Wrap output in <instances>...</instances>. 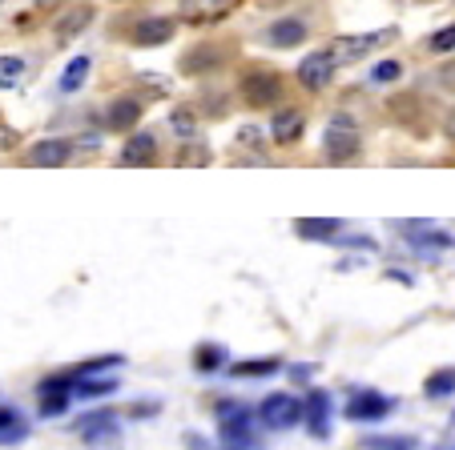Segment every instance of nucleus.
Instances as JSON below:
<instances>
[{
  "label": "nucleus",
  "mask_w": 455,
  "mask_h": 450,
  "mask_svg": "<svg viewBox=\"0 0 455 450\" xmlns=\"http://www.w3.org/2000/svg\"><path fill=\"white\" fill-rule=\"evenodd\" d=\"M218 438H222V450H262L254 414L242 402H222L218 407Z\"/></svg>",
  "instance_id": "1"
},
{
  "label": "nucleus",
  "mask_w": 455,
  "mask_h": 450,
  "mask_svg": "<svg viewBox=\"0 0 455 450\" xmlns=\"http://www.w3.org/2000/svg\"><path fill=\"white\" fill-rule=\"evenodd\" d=\"M359 125H355L347 113H339V117H331L327 133H323V154L331 157V162H351L355 154H359Z\"/></svg>",
  "instance_id": "2"
},
{
  "label": "nucleus",
  "mask_w": 455,
  "mask_h": 450,
  "mask_svg": "<svg viewBox=\"0 0 455 450\" xmlns=\"http://www.w3.org/2000/svg\"><path fill=\"white\" fill-rule=\"evenodd\" d=\"M77 434H81V442L93 450H117L121 446V426H117V414H113V410H97V414L77 418Z\"/></svg>",
  "instance_id": "3"
},
{
  "label": "nucleus",
  "mask_w": 455,
  "mask_h": 450,
  "mask_svg": "<svg viewBox=\"0 0 455 450\" xmlns=\"http://www.w3.org/2000/svg\"><path fill=\"white\" fill-rule=\"evenodd\" d=\"M302 414H307V402H299L294 394H267V402L258 407V422L267 430H291Z\"/></svg>",
  "instance_id": "4"
},
{
  "label": "nucleus",
  "mask_w": 455,
  "mask_h": 450,
  "mask_svg": "<svg viewBox=\"0 0 455 450\" xmlns=\"http://www.w3.org/2000/svg\"><path fill=\"white\" fill-rule=\"evenodd\" d=\"M391 36H395V28H379V33H363V36H339V41L331 44V57H335L339 65H355V60H363L367 52L383 49Z\"/></svg>",
  "instance_id": "5"
},
{
  "label": "nucleus",
  "mask_w": 455,
  "mask_h": 450,
  "mask_svg": "<svg viewBox=\"0 0 455 450\" xmlns=\"http://www.w3.org/2000/svg\"><path fill=\"white\" fill-rule=\"evenodd\" d=\"M335 68H339V60L331 57V49H318V52H310V57L299 60V81L310 89V93H318V89L331 85Z\"/></svg>",
  "instance_id": "6"
},
{
  "label": "nucleus",
  "mask_w": 455,
  "mask_h": 450,
  "mask_svg": "<svg viewBox=\"0 0 455 450\" xmlns=\"http://www.w3.org/2000/svg\"><path fill=\"white\" fill-rule=\"evenodd\" d=\"M391 410H395V402L379 391H359L347 402V418H351V422H379V418H387Z\"/></svg>",
  "instance_id": "7"
},
{
  "label": "nucleus",
  "mask_w": 455,
  "mask_h": 450,
  "mask_svg": "<svg viewBox=\"0 0 455 450\" xmlns=\"http://www.w3.org/2000/svg\"><path fill=\"white\" fill-rule=\"evenodd\" d=\"M403 238L411 241L419 254H431V249H455V238L439 225H427V221H403Z\"/></svg>",
  "instance_id": "8"
},
{
  "label": "nucleus",
  "mask_w": 455,
  "mask_h": 450,
  "mask_svg": "<svg viewBox=\"0 0 455 450\" xmlns=\"http://www.w3.org/2000/svg\"><path fill=\"white\" fill-rule=\"evenodd\" d=\"M278 93H283V85H278L275 73H246V81H242V97H246V105H254V109L275 105Z\"/></svg>",
  "instance_id": "9"
},
{
  "label": "nucleus",
  "mask_w": 455,
  "mask_h": 450,
  "mask_svg": "<svg viewBox=\"0 0 455 450\" xmlns=\"http://www.w3.org/2000/svg\"><path fill=\"white\" fill-rule=\"evenodd\" d=\"M307 430L315 438H331V394L327 391H310L307 394Z\"/></svg>",
  "instance_id": "10"
},
{
  "label": "nucleus",
  "mask_w": 455,
  "mask_h": 450,
  "mask_svg": "<svg viewBox=\"0 0 455 450\" xmlns=\"http://www.w3.org/2000/svg\"><path fill=\"white\" fill-rule=\"evenodd\" d=\"M73 157V145L60 141V137H49V141L33 145V154H28V162L41 165V170H57V165H65Z\"/></svg>",
  "instance_id": "11"
},
{
  "label": "nucleus",
  "mask_w": 455,
  "mask_h": 450,
  "mask_svg": "<svg viewBox=\"0 0 455 450\" xmlns=\"http://www.w3.org/2000/svg\"><path fill=\"white\" fill-rule=\"evenodd\" d=\"M302 129H307V121H302V113H299V109H278L275 117H270V137H275L278 145L299 141Z\"/></svg>",
  "instance_id": "12"
},
{
  "label": "nucleus",
  "mask_w": 455,
  "mask_h": 450,
  "mask_svg": "<svg viewBox=\"0 0 455 450\" xmlns=\"http://www.w3.org/2000/svg\"><path fill=\"white\" fill-rule=\"evenodd\" d=\"M339 230H343V221H335V217H299L294 221V233L307 241H335Z\"/></svg>",
  "instance_id": "13"
},
{
  "label": "nucleus",
  "mask_w": 455,
  "mask_h": 450,
  "mask_svg": "<svg viewBox=\"0 0 455 450\" xmlns=\"http://www.w3.org/2000/svg\"><path fill=\"white\" fill-rule=\"evenodd\" d=\"M267 41L275 44V49H294L299 41H307V25H302L299 17H283V20H275V25H270Z\"/></svg>",
  "instance_id": "14"
},
{
  "label": "nucleus",
  "mask_w": 455,
  "mask_h": 450,
  "mask_svg": "<svg viewBox=\"0 0 455 450\" xmlns=\"http://www.w3.org/2000/svg\"><path fill=\"white\" fill-rule=\"evenodd\" d=\"M170 36H173V20H170V17L138 20V28H133V41L146 44V49H154V44H165Z\"/></svg>",
  "instance_id": "15"
},
{
  "label": "nucleus",
  "mask_w": 455,
  "mask_h": 450,
  "mask_svg": "<svg viewBox=\"0 0 455 450\" xmlns=\"http://www.w3.org/2000/svg\"><path fill=\"white\" fill-rule=\"evenodd\" d=\"M28 438V422L17 407H0V446H17Z\"/></svg>",
  "instance_id": "16"
},
{
  "label": "nucleus",
  "mask_w": 455,
  "mask_h": 450,
  "mask_svg": "<svg viewBox=\"0 0 455 450\" xmlns=\"http://www.w3.org/2000/svg\"><path fill=\"white\" fill-rule=\"evenodd\" d=\"M138 117H141V101H133V97H121V101L109 105V113H105V125L121 133V129H133V125H138Z\"/></svg>",
  "instance_id": "17"
},
{
  "label": "nucleus",
  "mask_w": 455,
  "mask_h": 450,
  "mask_svg": "<svg viewBox=\"0 0 455 450\" xmlns=\"http://www.w3.org/2000/svg\"><path fill=\"white\" fill-rule=\"evenodd\" d=\"M154 154H157V141L149 133H138V137H129V141H125L121 162H125V165H146V162H154Z\"/></svg>",
  "instance_id": "18"
},
{
  "label": "nucleus",
  "mask_w": 455,
  "mask_h": 450,
  "mask_svg": "<svg viewBox=\"0 0 455 450\" xmlns=\"http://www.w3.org/2000/svg\"><path fill=\"white\" fill-rule=\"evenodd\" d=\"M230 9V0H181V12L189 20H218Z\"/></svg>",
  "instance_id": "19"
},
{
  "label": "nucleus",
  "mask_w": 455,
  "mask_h": 450,
  "mask_svg": "<svg viewBox=\"0 0 455 450\" xmlns=\"http://www.w3.org/2000/svg\"><path fill=\"white\" fill-rule=\"evenodd\" d=\"M238 378H267V374L283 370V358H246V362H234L230 366Z\"/></svg>",
  "instance_id": "20"
},
{
  "label": "nucleus",
  "mask_w": 455,
  "mask_h": 450,
  "mask_svg": "<svg viewBox=\"0 0 455 450\" xmlns=\"http://www.w3.org/2000/svg\"><path fill=\"white\" fill-rule=\"evenodd\" d=\"M117 391V383H113V378H77V374H73V399H101V394H113Z\"/></svg>",
  "instance_id": "21"
},
{
  "label": "nucleus",
  "mask_w": 455,
  "mask_h": 450,
  "mask_svg": "<svg viewBox=\"0 0 455 450\" xmlns=\"http://www.w3.org/2000/svg\"><path fill=\"white\" fill-rule=\"evenodd\" d=\"M363 450H419L411 434H371L363 438Z\"/></svg>",
  "instance_id": "22"
},
{
  "label": "nucleus",
  "mask_w": 455,
  "mask_h": 450,
  "mask_svg": "<svg viewBox=\"0 0 455 450\" xmlns=\"http://www.w3.org/2000/svg\"><path fill=\"white\" fill-rule=\"evenodd\" d=\"M85 77H89V57H73L69 68L60 73V93H77L85 85Z\"/></svg>",
  "instance_id": "23"
},
{
  "label": "nucleus",
  "mask_w": 455,
  "mask_h": 450,
  "mask_svg": "<svg viewBox=\"0 0 455 450\" xmlns=\"http://www.w3.org/2000/svg\"><path fill=\"white\" fill-rule=\"evenodd\" d=\"M423 394H427V399H447V394H455V366L431 374L427 383H423Z\"/></svg>",
  "instance_id": "24"
},
{
  "label": "nucleus",
  "mask_w": 455,
  "mask_h": 450,
  "mask_svg": "<svg viewBox=\"0 0 455 450\" xmlns=\"http://www.w3.org/2000/svg\"><path fill=\"white\" fill-rule=\"evenodd\" d=\"M222 362H226V350H222V346H214V342H206V346L194 350V366H198L202 374L222 370Z\"/></svg>",
  "instance_id": "25"
},
{
  "label": "nucleus",
  "mask_w": 455,
  "mask_h": 450,
  "mask_svg": "<svg viewBox=\"0 0 455 450\" xmlns=\"http://www.w3.org/2000/svg\"><path fill=\"white\" fill-rule=\"evenodd\" d=\"M121 362H125V358H121V354L89 358V362H85V366H77V370H73V374H77V378H93V374H105V370H117V366H121Z\"/></svg>",
  "instance_id": "26"
},
{
  "label": "nucleus",
  "mask_w": 455,
  "mask_h": 450,
  "mask_svg": "<svg viewBox=\"0 0 455 450\" xmlns=\"http://www.w3.org/2000/svg\"><path fill=\"white\" fill-rule=\"evenodd\" d=\"M20 77H25V60L20 57H0V89L20 85Z\"/></svg>",
  "instance_id": "27"
},
{
  "label": "nucleus",
  "mask_w": 455,
  "mask_h": 450,
  "mask_svg": "<svg viewBox=\"0 0 455 450\" xmlns=\"http://www.w3.org/2000/svg\"><path fill=\"white\" fill-rule=\"evenodd\" d=\"M403 77V65L399 60H379L375 68H371V85H391V81Z\"/></svg>",
  "instance_id": "28"
},
{
  "label": "nucleus",
  "mask_w": 455,
  "mask_h": 450,
  "mask_svg": "<svg viewBox=\"0 0 455 450\" xmlns=\"http://www.w3.org/2000/svg\"><path fill=\"white\" fill-rule=\"evenodd\" d=\"M93 20V9H77V12H69V17H60V25H57V36H69V33H81V28Z\"/></svg>",
  "instance_id": "29"
},
{
  "label": "nucleus",
  "mask_w": 455,
  "mask_h": 450,
  "mask_svg": "<svg viewBox=\"0 0 455 450\" xmlns=\"http://www.w3.org/2000/svg\"><path fill=\"white\" fill-rule=\"evenodd\" d=\"M427 49H431V52H455V25L439 28V33L427 41Z\"/></svg>",
  "instance_id": "30"
},
{
  "label": "nucleus",
  "mask_w": 455,
  "mask_h": 450,
  "mask_svg": "<svg viewBox=\"0 0 455 450\" xmlns=\"http://www.w3.org/2000/svg\"><path fill=\"white\" fill-rule=\"evenodd\" d=\"M181 442H186V450H218L214 442H210V438H202V434H194V430H189Z\"/></svg>",
  "instance_id": "31"
},
{
  "label": "nucleus",
  "mask_w": 455,
  "mask_h": 450,
  "mask_svg": "<svg viewBox=\"0 0 455 450\" xmlns=\"http://www.w3.org/2000/svg\"><path fill=\"white\" fill-rule=\"evenodd\" d=\"M435 450H455V438H443V442H439Z\"/></svg>",
  "instance_id": "32"
},
{
  "label": "nucleus",
  "mask_w": 455,
  "mask_h": 450,
  "mask_svg": "<svg viewBox=\"0 0 455 450\" xmlns=\"http://www.w3.org/2000/svg\"><path fill=\"white\" fill-rule=\"evenodd\" d=\"M447 133H451V137H455V113H451V121H447Z\"/></svg>",
  "instance_id": "33"
},
{
  "label": "nucleus",
  "mask_w": 455,
  "mask_h": 450,
  "mask_svg": "<svg viewBox=\"0 0 455 450\" xmlns=\"http://www.w3.org/2000/svg\"><path fill=\"white\" fill-rule=\"evenodd\" d=\"M447 438H455V414H451V430H447Z\"/></svg>",
  "instance_id": "34"
}]
</instances>
